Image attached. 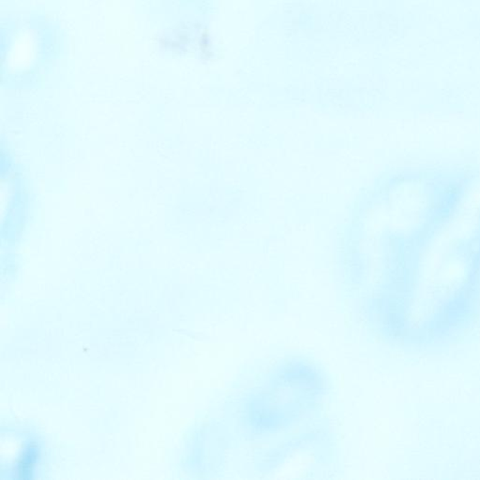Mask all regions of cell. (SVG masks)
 Wrapping results in <instances>:
<instances>
[]
</instances>
